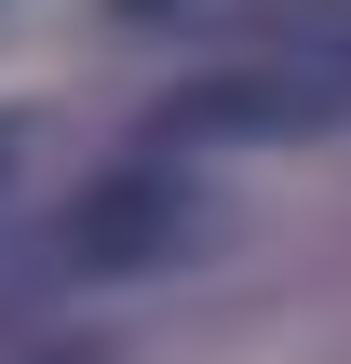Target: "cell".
Here are the masks:
<instances>
[{
	"instance_id": "cell-1",
	"label": "cell",
	"mask_w": 351,
	"mask_h": 364,
	"mask_svg": "<svg viewBox=\"0 0 351 364\" xmlns=\"http://www.w3.org/2000/svg\"><path fill=\"white\" fill-rule=\"evenodd\" d=\"M230 41H243L311 122H351V0H257Z\"/></svg>"
},
{
	"instance_id": "cell-2",
	"label": "cell",
	"mask_w": 351,
	"mask_h": 364,
	"mask_svg": "<svg viewBox=\"0 0 351 364\" xmlns=\"http://www.w3.org/2000/svg\"><path fill=\"white\" fill-rule=\"evenodd\" d=\"M176 243H189V189L149 176V162L68 203V257H81V270H149V257H176Z\"/></svg>"
},
{
	"instance_id": "cell-3",
	"label": "cell",
	"mask_w": 351,
	"mask_h": 364,
	"mask_svg": "<svg viewBox=\"0 0 351 364\" xmlns=\"http://www.w3.org/2000/svg\"><path fill=\"white\" fill-rule=\"evenodd\" d=\"M27 364H108V351H27Z\"/></svg>"
}]
</instances>
